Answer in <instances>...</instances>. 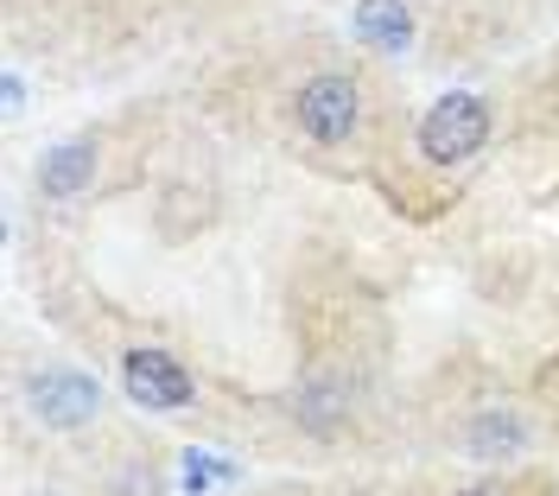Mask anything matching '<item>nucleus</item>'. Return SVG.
Wrapping results in <instances>:
<instances>
[{
    "label": "nucleus",
    "instance_id": "1",
    "mask_svg": "<svg viewBox=\"0 0 559 496\" xmlns=\"http://www.w3.org/2000/svg\"><path fill=\"white\" fill-rule=\"evenodd\" d=\"M489 128H496L489 96H477V90H452V96H439V103L419 115L414 146H419V160H426L432 173H457V166H471V160L489 146Z\"/></svg>",
    "mask_w": 559,
    "mask_h": 496
},
{
    "label": "nucleus",
    "instance_id": "2",
    "mask_svg": "<svg viewBox=\"0 0 559 496\" xmlns=\"http://www.w3.org/2000/svg\"><path fill=\"white\" fill-rule=\"evenodd\" d=\"M26 414L45 433H83L108 414V389L76 363H45L26 376Z\"/></svg>",
    "mask_w": 559,
    "mask_h": 496
},
{
    "label": "nucleus",
    "instance_id": "3",
    "mask_svg": "<svg viewBox=\"0 0 559 496\" xmlns=\"http://www.w3.org/2000/svg\"><path fill=\"white\" fill-rule=\"evenodd\" d=\"M293 128L312 146H349L362 134V83L344 71H318L293 90Z\"/></svg>",
    "mask_w": 559,
    "mask_h": 496
},
{
    "label": "nucleus",
    "instance_id": "4",
    "mask_svg": "<svg viewBox=\"0 0 559 496\" xmlns=\"http://www.w3.org/2000/svg\"><path fill=\"white\" fill-rule=\"evenodd\" d=\"M121 394L140 414H191L198 408V376L159 344H134L121 356Z\"/></svg>",
    "mask_w": 559,
    "mask_h": 496
},
{
    "label": "nucleus",
    "instance_id": "5",
    "mask_svg": "<svg viewBox=\"0 0 559 496\" xmlns=\"http://www.w3.org/2000/svg\"><path fill=\"white\" fill-rule=\"evenodd\" d=\"M457 446H464V459L471 464H522L527 446H534V426L515 401H484V408H471L464 414V433H457Z\"/></svg>",
    "mask_w": 559,
    "mask_h": 496
},
{
    "label": "nucleus",
    "instance_id": "6",
    "mask_svg": "<svg viewBox=\"0 0 559 496\" xmlns=\"http://www.w3.org/2000/svg\"><path fill=\"white\" fill-rule=\"evenodd\" d=\"M103 173V141L96 134H70V141L45 146V160H38V198H51V204H70V198H83L90 185Z\"/></svg>",
    "mask_w": 559,
    "mask_h": 496
},
{
    "label": "nucleus",
    "instance_id": "7",
    "mask_svg": "<svg viewBox=\"0 0 559 496\" xmlns=\"http://www.w3.org/2000/svg\"><path fill=\"white\" fill-rule=\"evenodd\" d=\"M349 38L376 58H407L419 38V20L407 0H356L349 7Z\"/></svg>",
    "mask_w": 559,
    "mask_h": 496
},
{
    "label": "nucleus",
    "instance_id": "8",
    "mask_svg": "<svg viewBox=\"0 0 559 496\" xmlns=\"http://www.w3.org/2000/svg\"><path fill=\"white\" fill-rule=\"evenodd\" d=\"M293 408H299V421L312 426V433H337V426H344V414H349V394L337 389V382H324V376H318V382H306V389H299V401H293Z\"/></svg>",
    "mask_w": 559,
    "mask_h": 496
},
{
    "label": "nucleus",
    "instance_id": "9",
    "mask_svg": "<svg viewBox=\"0 0 559 496\" xmlns=\"http://www.w3.org/2000/svg\"><path fill=\"white\" fill-rule=\"evenodd\" d=\"M185 464H191V471H185V491H191V496H204L210 484H236V477H242L229 459H210V452H191Z\"/></svg>",
    "mask_w": 559,
    "mask_h": 496
},
{
    "label": "nucleus",
    "instance_id": "10",
    "mask_svg": "<svg viewBox=\"0 0 559 496\" xmlns=\"http://www.w3.org/2000/svg\"><path fill=\"white\" fill-rule=\"evenodd\" d=\"M0 96H7V121H20V115H26V76L7 71L0 76Z\"/></svg>",
    "mask_w": 559,
    "mask_h": 496
},
{
    "label": "nucleus",
    "instance_id": "11",
    "mask_svg": "<svg viewBox=\"0 0 559 496\" xmlns=\"http://www.w3.org/2000/svg\"><path fill=\"white\" fill-rule=\"evenodd\" d=\"M452 496H509L496 477H477V484H464V491H452Z\"/></svg>",
    "mask_w": 559,
    "mask_h": 496
},
{
    "label": "nucleus",
    "instance_id": "12",
    "mask_svg": "<svg viewBox=\"0 0 559 496\" xmlns=\"http://www.w3.org/2000/svg\"><path fill=\"white\" fill-rule=\"evenodd\" d=\"M554 496H559V491H554Z\"/></svg>",
    "mask_w": 559,
    "mask_h": 496
}]
</instances>
